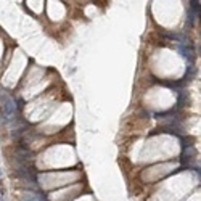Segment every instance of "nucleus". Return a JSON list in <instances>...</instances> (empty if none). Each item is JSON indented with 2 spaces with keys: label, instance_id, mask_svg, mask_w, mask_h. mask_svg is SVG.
I'll list each match as a JSON object with an SVG mask.
<instances>
[{
  "label": "nucleus",
  "instance_id": "1",
  "mask_svg": "<svg viewBox=\"0 0 201 201\" xmlns=\"http://www.w3.org/2000/svg\"><path fill=\"white\" fill-rule=\"evenodd\" d=\"M182 132H183L182 126L178 124L177 121H171L169 124H166V126H163V127H158V129L153 130L151 133H153V135H154V133H172V135L182 137Z\"/></svg>",
  "mask_w": 201,
  "mask_h": 201
},
{
  "label": "nucleus",
  "instance_id": "2",
  "mask_svg": "<svg viewBox=\"0 0 201 201\" xmlns=\"http://www.w3.org/2000/svg\"><path fill=\"white\" fill-rule=\"evenodd\" d=\"M15 109H16V103L8 97V95H5V97H3V103H2V113L5 116H12L15 113Z\"/></svg>",
  "mask_w": 201,
  "mask_h": 201
},
{
  "label": "nucleus",
  "instance_id": "3",
  "mask_svg": "<svg viewBox=\"0 0 201 201\" xmlns=\"http://www.w3.org/2000/svg\"><path fill=\"white\" fill-rule=\"evenodd\" d=\"M178 53L182 55L183 58H185L187 61H193V55H195V50L192 45H188V43H178Z\"/></svg>",
  "mask_w": 201,
  "mask_h": 201
},
{
  "label": "nucleus",
  "instance_id": "4",
  "mask_svg": "<svg viewBox=\"0 0 201 201\" xmlns=\"http://www.w3.org/2000/svg\"><path fill=\"white\" fill-rule=\"evenodd\" d=\"M23 201H45V196H42V195L39 193H24L23 195Z\"/></svg>",
  "mask_w": 201,
  "mask_h": 201
},
{
  "label": "nucleus",
  "instance_id": "5",
  "mask_svg": "<svg viewBox=\"0 0 201 201\" xmlns=\"http://www.w3.org/2000/svg\"><path fill=\"white\" fill-rule=\"evenodd\" d=\"M188 10H192L195 15H198L199 13V2H190V8Z\"/></svg>",
  "mask_w": 201,
  "mask_h": 201
}]
</instances>
